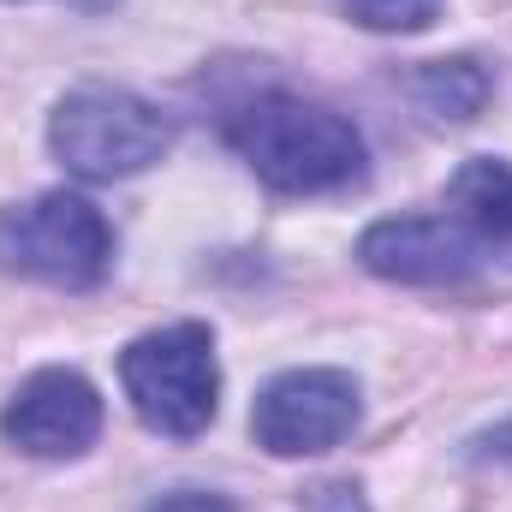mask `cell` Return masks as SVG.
<instances>
[{"instance_id": "obj_1", "label": "cell", "mask_w": 512, "mask_h": 512, "mask_svg": "<svg viewBox=\"0 0 512 512\" xmlns=\"http://www.w3.org/2000/svg\"><path fill=\"white\" fill-rule=\"evenodd\" d=\"M221 131L239 149V161L280 197H334V191H352L370 167L364 131L346 114L286 90H262L239 102Z\"/></svg>"}, {"instance_id": "obj_2", "label": "cell", "mask_w": 512, "mask_h": 512, "mask_svg": "<svg viewBox=\"0 0 512 512\" xmlns=\"http://www.w3.org/2000/svg\"><path fill=\"white\" fill-rule=\"evenodd\" d=\"M0 268L36 286L90 292L114 268V227L78 191H42L0 215Z\"/></svg>"}, {"instance_id": "obj_3", "label": "cell", "mask_w": 512, "mask_h": 512, "mask_svg": "<svg viewBox=\"0 0 512 512\" xmlns=\"http://www.w3.org/2000/svg\"><path fill=\"white\" fill-rule=\"evenodd\" d=\"M120 387L131 411L173 441H191L215 423L221 405V364H215V334L203 322H167L120 352Z\"/></svg>"}, {"instance_id": "obj_4", "label": "cell", "mask_w": 512, "mask_h": 512, "mask_svg": "<svg viewBox=\"0 0 512 512\" xmlns=\"http://www.w3.org/2000/svg\"><path fill=\"white\" fill-rule=\"evenodd\" d=\"M173 143V120L108 84H84L72 96H60L54 120H48V149L66 161V173L78 179H131L143 167H155Z\"/></svg>"}, {"instance_id": "obj_5", "label": "cell", "mask_w": 512, "mask_h": 512, "mask_svg": "<svg viewBox=\"0 0 512 512\" xmlns=\"http://www.w3.org/2000/svg\"><path fill=\"white\" fill-rule=\"evenodd\" d=\"M358 429V382L346 370H286L256 393L251 435L274 459H310Z\"/></svg>"}, {"instance_id": "obj_6", "label": "cell", "mask_w": 512, "mask_h": 512, "mask_svg": "<svg viewBox=\"0 0 512 512\" xmlns=\"http://www.w3.org/2000/svg\"><path fill=\"white\" fill-rule=\"evenodd\" d=\"M0 435L30 459H78L102 435V393L78 370H36L6 399Z\"/></svg>"}, {"instance_id": "obj_7", "label": "cell", "mask_w": 512, "mask_h": 512, "mask_svg": "<svg viewBox=\"0 0 512 512\" xmlns=\"http://www.w3.org/2000/svg\"><path fill=\"white\" fill-rule=\"evenodd\" d=\"M358 262L382 280H399V286H459L477 274L483 251L471 245V233L459 221L399 215V221H376L358 239Z\"/></svg>"}, {"instance_id": "obj_8", "label": "cell", "mask_w": 512, "mask_h": 512, "mask_svg": "<svg viewBox=\"0 0 512 512\" xmlns=\"http://www.w3.org/2000/svg\"><path fill=\"white\" fill-rule=\"evenodd\" d=\"M447 197H453V209H459L453 221L471 233V245L483 256L512 262V167L507 161H495V155L465 161V167L453 173Z\"/></svg>"}, {"instance_id": "obj_9", "label": "cell", "mask_w": 512, "mask_h": 512, "mask_svg": "<svg viewBox=\"0 0 512 512\" xmlns=\"http://www.w3.org/2000/svg\"><path fill=\"white\" fill-rule=\"evenodd\" d=\"M411 102L441 126H465L489 102V72L477 60H465V54L459 60H429V66L411 72Z\"/></svg>"}, {"instance_id": "obj_10", "label": "cell", "mask_w": 512, "mask_h": 512, "mask_svg": "<svg viewBox=\"0 0 512 512\" xmlns=\"http://www.w3.org/2000/svg\"><path fill=\"white\" fill-rule=\"evenodd\" d=\"M352 24L382 30V36H417L441 18V0H334Z\"/></svg>"}, {"instance_id": "obj_11", "label": "cell", "mask_w": 512, "mask_h": 512, "mask_svg": "<svg viewBox=\"0 0 512 512\" xmlns=\"http://www.w3.org/2000/svg\"><path fill=\"white\" fill-rule=\"evenodd\" d=\"M149 512H239L227 495H215V489H173V495H161Z\"/></svg>"}, {"instance_id": "obj_12", "label": "cell", "mask_w": 512, "mask_h": 512, "mask_svg": "<svg viewBox=\"0 0 512 512\" xmlns=\"http://www.w3.org/2000/svg\"><path fill=\"white\" fill-rule=\"evenodd\" d=\"M304 512H370V507H364V495L352 483H322V489H310Z\"/></svg>"}, {"instance_id": "obj_13", "label": "cell", "mask_w": 512, "mask_h": 512, "mask_svg": "<svg viewBox=\"0 0 512 512\" xmlns=\"http://www.w3.org/2000/svg\"><path fill=\"white\" fill-rule=\"evenodd\" d=\"M78 6H108V0H78Z\"/></svg>"}]
</instances>
